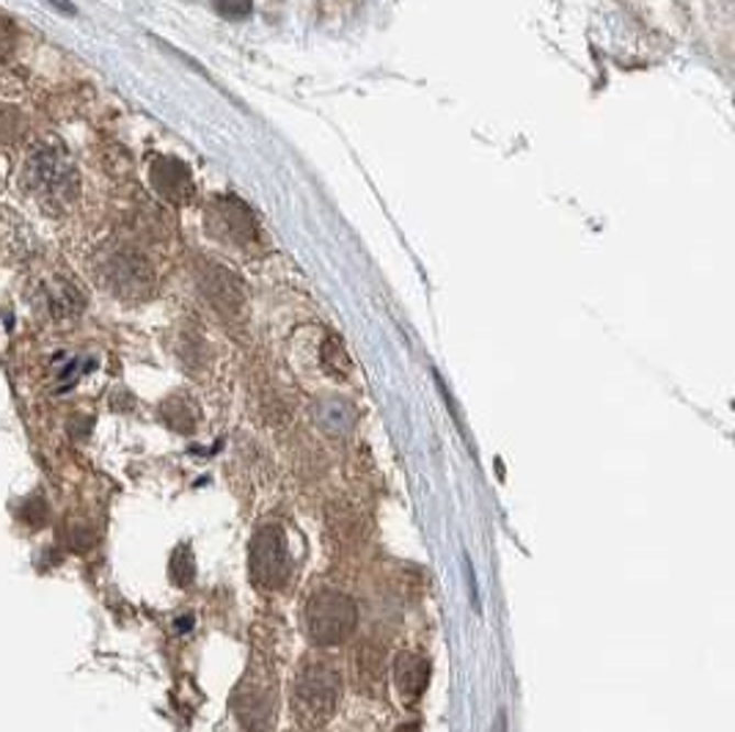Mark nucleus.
Wrapping results in <instances>:
<instances>
[{
  "label": "nucleus",
  "instance_id": "nucleus-1",
  "mask_svg": "<svg viewBox=\"0 0 735 732\" xmlns=\"http://www.w3.org/2000/svg\"><path fill=\"white\" fill-rule=\"evenodd\" d=\"M23 185L45 204H73L80 193L75 162L62 146L40 144L23 162Z\"/></svg>",
  "mask_w": 735,
  "mask_h": 732
},
{
  "label": "nucleus",
  "instance_id": "nucleus-2",
  "mask_svg": "<svg viewBox=\"0 0 735 732\" xmlns=\"http://www.w3.org/2000/svg\"><path fill=\"white\" fill-rule=\"evenodd\" d=\"M339 675L328 664H323V661H312L298 675L296 691H292V705H296L298 716L307 724L320 727L334 716L336 705H339Z\"/></svg>",
  "mask_w": 735,
  "mask_h": 732
},
{
  "label": "nucleus",
  "instance_id": "nucleus-3",
  "mask_svg": "<svg viewBox=\"0 0 735 732\" xmlns=\"http://www.w3.org/2000/svg\"><path fill=\"white\" fill-rule=\"evenodd\" d=\"M307 622H309V637H312L320 647L342 644L353 631H356L358 622L356 600L347 598L345 593H336V589H320V593H314V598L309 600Z\"/></svg>",
  "mask_w": 735,
  "mask_h": 732
},
{
  "label": "nucleus",
  "instance_id": "nucleus-4",
  "mask_svg": "<svg viewBox=\"0 0 735 732\" xmlns=\"http://www.w3.org/2000/svg\"><path fill=\"white\" fill-rule=\"evenodd\" d=\"M248 573L263 589L285 587L292 573V556L287 548V534L279 523H268L254 534L248 548Z\"/></svg>",
  "mask_w": 735,
  "mask_h": 732
},
{
  "label": "nucleus",
  "instance_id": "nucleus-5",
  "mask_svg": "<svg viewBox=\"0 0 735 732\" xmlns=\"http://www.w3.org/2000/svg\"><path fill=\"white\" fill-rule=\"evenodd\" d=\"M108 286L122 297H146L155 286V270L133 248H116L102 268Z\"/></svg>",
  "mask_w": 735,
  "mask_h": 732
},
{
  "label": "nucleus",
  "instance_id": "nucleus-6",
  "mask_svg": "<svg viewBox=\"0 0 735 732\" xmlns=\"http://www.w3.org/2000/svg\"><path fill=\"white\" fill-rule=\"evenodd\" d=\"M234 710L248 732H268L276 721V688L270 680L252 677L234 694Z\"/></svg>",
  "mask_w": 735,
  "mask_h": 732
},
{
  "label": "nucleus",
  "instance_id": "nucleus-7",
  "mask_svg": "<svg viewBox=\"0 0 735 732\" xmlns=\"http://www.w3.org/2000/svg\"><path fill=\"white\" fill-rule=\"evenodd\" d=\"M210 221L223 240H232L234 246H248L257 240V218L254 210L237 196H218L210 207Z\"/></svg>",
  "mask_w": 735,
  "mask_h": 732
},
{
  "label": "nucleus",
  "instance_id": "nucleus-8",
  "mask_svg": "<svg viewBox=\"0 0 735 732\" xmlns=\"http://www.w3.org/2000/svg\"><path fill=\"white\" fill-rule=\"evenodd\" d=\"M199 284L207 301L218 308L221 314H237L245 303L243 281L232 273V270L221 268L215 262H204L199 270Z\"/></svg>",
  "mask_w": 735,
  "mask_h": 732
},
{
  "label": "nucleus",
  "instance_id": "nucleus-9",
  "mask_svg": "<svg viewBox=\"0 0 735 732\" xmlns=\"http://www.w3.org/2000/svg\"><path fill=\"white\" fill-rule=\"evenodd\" d=\"M152 185L166 202L185 204L193 196V177L190 168L177 157H157L152 162Z\"/></svg>",
  "mask_w": 735,
  "mask_h": 732
},
{
  "label": "nucleus",
  "instance_id": "nucleus-10",
  "mask_svg": "<svg viewBox=\"0 0 735 732\" xmlns=\"http://www.w3.org/2000/svg\"><path fill=\"white\" fill-rule=\"evenodd\" d=\"M430 680V664L416 653H402L394 664V683L397 691L405 702H413L424 694Z\"/></svg>",
  "mask_w": 735,
  "mask_h": 732
},
{
  "label": "nucleus",
  "instance_id": "nucleus-11",
  "mask_svg": "<svg viewBox=\"0 0 735 732\" xmlns=\"http://www.w3.org/2000/svg\"><path fill=\"white\" fill-rule=\"evenodd\" d=\"M45 301H47V312H51L56 319L78 317L86 306V301H83V295H80L78 286L67 279L51 281L45 290Z\"/></svg>",
  "mask_w": 735,
  "mask_h": 732
},
{
  "label": "nucleus",
  "instance_id": "nucleus-12",
  "mask_svg": "<svg viewBox=\"0 0 735 732\" xmlns=\"http://www.w3.org/2000/svg\"><path fill=\"white\" fill-rule=\"evenodd\" d=\"M320 358H323V367L334 378H347V372H350V356H347L345 345H342L336 336H328V339L323 341Z\"/></svg>",
  "mask_w": 735,
  "mask_h": 732
},
{
  "label": "nucleus",
  "instance_id": "nucleus-13",
  "mask_svg": "<svg viewBox=\"0 0 735 732\" xmlns=\"http://www.w3.org/2000/svg\"><path fill=\"white\" fill-rule=\"evenodd\" d=\"M23 116L14 105H0V144H14L23 135Z\"/></svg>",
  "mask_w": 735,
  "mask_h": 732
},
{
  "label": "nucleus",
  "instance_id": "nucleus-14",
  "mask_svg": "<svg viewBox=\"0 0 735 732\" xmlns=\"http://www.w3.org/2000/svg\"><path fill=\"white\" fill-rule=\"evenodd\" d=\"M212 7L226 20H248L254 12V0H212Z\"/></svg>",
  "mask_w": 735,
  "mask_h": 732
},
{
  "label": "nucleus",
  "instance_id": "nucleus-15",
  "mask_svg": "<svg viewBox=\"0 0 735 732\" xmlns=\"http://www.w3.org/2000/svg\"><path fill=\"white\" fill-rule=\"evenodd\" d=\"M171 576L177 584H190V578H193V556H190L188 548H179L177 554H174Z\"/></svg>",
  "mask_w": 735,
  "mask_h": 732
},
{
  "label": "nucleus",
  "instance_id": "nucleus-16",
  "mask_svg": "<svg viewBox=\"0 0 735 732\" xmlns=\"http://www.w3.org/2000/svg\"><path fill=\"white\" fill-rule=\"evenodd\" d=\"M14 40H18V31H14V25L9 23L7 18H0V56H7V53L12 50Z\"/></svg>",
  "mask_w": 735,
  "mask_h": 732
},
{
  "label": "nucleus",
  "instance_id": "nucleus-17",
  "mask_svg": "<svg viewBox=\"0 0 735 732\" xmlns=\"http://www.w3.org/2000/svg\"><path fill=\"white\" fill-rule=\"evenodd\" d=\"M45 3H51V7L56 9V12L69 14V18H75V14H78V7H75L73 0H45Z\"/></svg>",
  "mask_w": 735,
  "mask_h": 732
},
{
  "label": "nucleus",
  "instance_id": "nucleus-18",
  "mask_svg": "<svg viewBox=\"0 0 735 732\" xmlns=\"http://www.w3.org/2000/svg\"><path fill=\"white\" fill-rule=\"evenodd\" d=\"M508 730V719H504V713H499V719H497V732H504Z\"/></svg>",
  "mask_w": 735,
  "mask_h": 732
},
{
  "label": "nucleus",
  "instance_id": "nucleus-19",
  "mask_svg": "<svg viewBox=\"0 0 735 732\" xmlns=\"http://www.w3.org/2000/svg\"><path fill=\"white\" fill-rule=\"evenodd\" d=\"M397 732H419V727L416 724H405V727H400Z\"/></svg>",
  "mask_w": 735,
  "mask_h": 732
}]
</instances>
